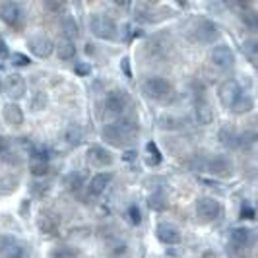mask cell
Here are the masks:
<instances>
[{"label": "cell", "instance_id": "cell-1", "mask_svg": "<svg viewBox=\"0 0 258 258\" xmlns=\"http://www.w3.org/2000/svg\"><path fill=\"white\" fill-rule=\"evenodd\" d=\"M101 136L115 148H126L138 138V122L132 118H118L111 124H105Z\"/></svg>", "mask_w": 258, "mask_h": 258}, {"label": "cell", "instance_id": "cell-2", "mask_svg": "<svg viewBox=\"0 0 258 258\" xmlns=\"http://www.w3.org/2000/svg\"><path fill=\"white\" fill-rule=\"evenodd\" d=\"M90 29L91 33L97 39H105V41H111V39L116 37L118 29H116V24L105 14H95L91 16L90 20Z\"/></svg>", "mask_w": 258, "mask_h": 258}, {"label": "cell", "instance_id": "cell-3", "mask_svg": "<svg viewBox=\"0 0 258 258\" xmlns=\"http://www.w3.org/2000/svg\"><path fill=\"white\" fill-rule=\"evenodd\" d=\"M218 37H220V31H218L216 24L210 22V20H200V22H196V24L190 27V31H188V39H190L192 43H214Z\"/></svg>", "mask_w": 258, "mask_h": 258}, {"label": "cell", "instance_id": "cell-4", "mask_svg": "<svg viewBox=\"0 0 258 258\" xmlns=\"http://www.w3.org/2000/svg\"><path fill=\"white\" fill-rule=\"evenodd\" d=\"M144 91L148 97L157 99V101H165L173 95V84L165 78H148L144 82Z\"/></svg>", "mask_w": 258, "mask_h": 258}, {"label": "cell", "instance_id": "cell-5", "mask_svg": "<svg viewBox=\"0 0 258 258\" xmlns=\"http://www.w3.org/2000/svg\"><path fill=\"white\" fill-rule=\"evenodd\" d=\"M221 212H223V206L214 198L206 196V198H200L196 202V218L200 221H206V223L216 221L221 216Z\"/></svg>", "mask_w": 258, "mask_h": 258}, {"label": "cell", "instance_id": "cell-6", "mask_svg": "<svg viewBox=\"0 0 258 258\" xmlns=\"http://www.w3.org/2000/svg\"><path fill=\"white\" fill-rule=\"evenodd\" d=\"M0 258H26V248L12 235H0Z\"/></svg>", "mask_w": 258, "mask_h": 258}, {"label": "cell", "instance_id": "cell-7", "mask_svg": "<svg viewBox=\"0 0 258 258\" xmlns=\"http://www.w3.org/2000/svg\"><path fill=\"white\" fill-rule=\"evenodd\" d=\"M27 49L39 58H49L54 52V43L45 35H33L27 39Z\"/></svg>", "mask_w": 258, "mask_h": 258}, {"label": "cell", "instance_id": "cell-8", "mask_svg": "<svg viewBox=\"0 0 258 258\" xmlns=\"http://www.w3.org/2000/svg\"><path fill=\"white\" fill-rule=\"evenodd\" d=\"M210 62L218 66L220 70H229L235 64V54L227 45H218V47H214V51L210 52Z\"/></svg>", "mask_w": 258, "mask_h": 258}, {"label": "cell", "instance_id": "cell-9", "mask_svg": "<svg viewBox=\"0 0 258 258\" xmlns=\"http://www.w3.org/2000/svg\"><path fill=\"white\" fill-rule=\"evenodd\" d=\"M0 20L6 24V26L20 27L22 20H24V12L20 8L18 2H4L0 6Z\"/></svg>", "mask_w": 258, "mask_h": 258}, {"label": "cell", "instance_id": "cell-10", "mask_svg": "<svg viewBox=\"0 0 258 258\" xmlns=\"http://www.w3.org/2000/svg\"><path fill=\"white\" fill-rule=\"evenodd\" d=\"M241 93H243V90H241L239 82H235V80H227V82H223V84L220 86V91H218L220 101L225 105V107H231L233 101H235Z\"/></svg>", "mask_w": 258, "mask_h": 258}, {"label": "cell", "instance_id": "cell-11", "mask_svg": "<svg viewBox=\"0 0 258 258\" xmlns=\"http://www.w3.org/2000/svg\"><path fill=\"white\" fill-rule=\"evenodd\" d=\"M103 105L109 115H120L126 109V95L122 91H109Z\"/></svg>", "mask_w": 258, "mask_h": 258}, {"label": "cell", "instance_id": "cell-12", "mask_svg": "<svg viewBox=\"0 0 258 258\" xmlns=\"http://www.w3.org/2000/svg\"><path fill=\"white\" fill-rule=\"evenodd\" d=\"M88 159H90L91 165L103 167V165H111L113 163V154L109 150L101 148V146L93 144V146H90V150H88Z\"/></svg>", "mask_w": 258, "mask_h": 258}, {"label": "cell", "instance_id": "cell-13", "mask_svg": "<svg viewBox=\"0 0 258 258\" xmlns=\"http://www.w3.org/2000/svg\"><path fill=\"white\" fill-rule=\"evenodd\" d=\"M4 88L8 91V95L12 99H20L26 95V82L20 74H10V76L4 80Z\"/></svg>", "mask_w": 258, "mask_h": 258}, {"label": "cell", "instance_id": "cell-14", "mask_svg": "<svg viewBox=\"0 0 258 258\" xmlns=\"http://www.w3.org/2000/svg\"><path fill=\"white\" fill-rule=\"evenodd\" d=\"M29 171L35 177H43L49 173V157L43 152H33L29 157Z\"/></svg>", "mask_w": 258, "mask_h": 258}, {"label": "cell", "instance_id": "cell-15", "mask_svg": "<svg viewBox=\"0 0 258 258\" xmlns=\"http://www.w3.org/2000/svg\"><path fill=\"white\" fill-rule=\"evenodd\" d=\"M208 171L218 177H227L231 173V159H227L225 155H216L208 161Z\"/></svg>", "mask_w": 258, "mask_h": 258}, {"label": "cell", "instance_id": "cell-16", "mask_svg": "<svg viewBox=\"0 0 258 258\" xmlns=\"http://www.w3.org/2000/svg\"><path fill=\"white\" fill-rule=\"evenodd\" d=\"M2 118L10 126H22L24 124V111L16 103H6L2 107Z\"/></svg>", "mask_w": 258, "mask_h": 258}, {"label": "cell", "instance_id": "cell-17", "mask_svg": "<svg viewBox=\"0 0 258 258\" xmlns=\"http://www.w3.org/2000/svg\"><path fill=\"white\" fill-rule=\"evenodd\" d=\"M58 225H60V220L52 214V212H43L41 216H39L37 220V227L41 233H45V235H51L58 229Z\"/></svg>", "mask_w": 258, "mask_h": 258}, {"label": "cell", "instance_id": "cell-18", "mask_svg": "<svg viewBox=\"0 0 258 258\" xmlns=\"http://www.w3.org/2000/svg\"><path fill=\"white\" fill-rule=\"evenodd\" d=\"M155 235H157L159 243H163V245H179L181 243V235L171 225H159Z\"/></svg>", "mask_w": 258, "mask_h": 258}, {"label": "cell", "instance_id": "cell-19", "mask_svg": "<svg viewBox=\"0 0 258 258\" xmlns=\"http://www.w3.org/2000/svg\"><path fill=\"white\" fill-rule=\"evenodd\" d=\"M54 51H56V54H58L60 60H72V58L76 56V47H74L72 39H68V37L60 39V41L56 43Z\"/></svg>", "mask_w": 258, "mask_h": 258}, {"label": "cell", "instance_id": "cell-20", "mask_svg": "<svg viewBox=\"0 0 258 258\" xmlns=\"http://www.w3.org/2000/svg\"><path fill=\"white\" fill-rule=\"evenodd\" d=\"M229 239H231L233 246H237V248H245V246L250 243V239H252V231H250L248 227H237V229H233L231 231Z\"/></svg>", "mask_w": 258, "mask_h": 258}, {"label": "cell", "instance_id": "cell-21", "mask_svg": "<svg viewBox=\"0 0 258 258\" xmlns=\"http://www.w3.org/2000/svg\"><path fill=\"white\" fill-rule=\"evenodd\" d=\"M194 118H196V122L198 124H202V126H206L210 124L212 120H214V111H212V107L204 101H200V103H196V109H194Z\"/></svg>", "mask_w": 258, "mask_h": 258}, {"label": "cell", "instance_id": "cell-22", "mask_svg": "<svg viewBox=\"0 0 258 258\" xmlns=\"http://www.w3.org/2000/svg\"><path fill=\"white\" fill-rule=\"evenodd\" d=\"M111 179H113L111 173H97L90 181V192L93 194V196H99V194L107 188V184L111 182Z\"/></svg>", "mask_w": 258, "mask_h": 258}, {"label": "cell", "instance_id": "cell-23", "mask_svg": "<svg viewBox=\"0 0 258 258\" xmlns=\"http://www.w3.org/2000/svg\"><path fill=\"white\" fill-rule=\"evenodd\" d=\"M254 107V101H252V97L250 95H245V93H241L231 105V111L233 113H237V115H245L248 113L250 109Z\"/></svg>", "mask_w": 258, "mask_h": 258}, {"label": "cell", "instance_id": "cell-24", "mask_svg": "<svg viewBox=\"0 0 258 258\" xmlns=\"http://www.w3.org/2000/svg\"><path fill=\"white\" fill-rule=\"evenodd\" d=\"M220 140L227 148H239L241 146V134H237L235 130H227V128H221L220 130Z\"/></svg>", "mask_w": 258, "mask_h": 258}, {"label": "cell", "instance_id": "cell-25", "mask_svg": "<svg viewBox=\"0 0 258 258\" xmlns=\"http://www.w3.org/2000/svg\"><path fill=\"white\" fill-rule=\"evenodd\" d=\"M62 33H64V37L72 39V41L78 37V24L72 16H66L62 20Z\"/></svg>", "mask_w": 258, "mask_h": 258}, {"label": "cell", "instance_id": "cell-26", "mask_svg": "<svg viewBox=\"0 0 258 258\" xmlns=\"http://www.w3.org/2000/svg\"><path fill=\"white\" fill-rule=\"evenodd\" d=\"M76 256V250L70 248L68 245H56L51 248L49 258H74Z\"/></svg>", "mask_w": 258, "mask_h": 258}, {"label": "cell", "instance_id": "cell-27", "mask_svg": "<svg viewBox=\"0 0 258 258\" xmlns=\"http://www.w3.org/2000/svg\"><path fill=\"white\" fill-rule=\"evenodd\" d=\"M64 136H66V142L70 144V146H78V144L82 142V128L76 126V124H72V126H68Z\"/></svg>", "mask_w": 258, "mask_h": 258}, {"label": "cell", "instance_id": "cell-28", "mask_svg": "<svg viewBox=\"0 0 258 258\" xmlns=\"http://www.w3.org/2000/svg\"><path fill=\"white\" fill-rule=\"evenodd\" d=\"M148 204H150V208H152V210H155V212H163V210H165V206H167L165 196H163L161 192L152 194V196H150V200H148Z\"/></svg>", "mask_w": 258, "mask_h": 258}, {"label": "cell", "instance_id": "cell-29", "mask_svg": "<svg viewBox=\"0 0 258 258\" xmlns=\"http://www.w3.org/2000/svg\"><path fill=\"white\" fill-rule=\"evenodd\" d=\"M84 173H70L68 177H66V184H68V188L70 190H78V188H82V184H84Z\"/></svg>", "mask_w": 258, "mask_h": 258}, {"label": "cell", "instance_id": "cell-30", "mask_svg": "<svg viewBox=\"0 0 258 258\" xmlns=\"http://www.w3.org/2000/svg\"><path fill=\"white\" fill-rule=\"evenodd\" d=\"M45 107H47V95L43 91H37L33 95V99H31V109L33 111H43Z\"/></svg>", "mask_w": 258, "mask_h": 258}, {"label": "cell", "instance_id": "cell-31", "mask_svg": "<svg viewBox=\"0 0 258 258\" xmlns=\"http://www.w3.org/2000/svg\"><path fill=\"white\" fill-rule=\"evenodd\" d=\"M146 150H148V154H150V165H159V163H161V154H159L157 146H155L154 142H148Z\"/></svg>", "mask_w": 258, "mask_h": 258}, {"label": "cell", "instance_id": "cell-32", "mask_svg": "<svg viewBox=\"0 0 258 258\" xmlns=\"http://www.w3.org/2000/svg\"><path fill=\"white\" fill-rule=\"evenodd\" d=\"M43 2L51 12H62L66 6V0H43Z\"/></svg>", "mask_w": 258, "mask_h": 258}, {"label": "cell", "instance_id": "cell-33", "mask_svg": "<svg viewBox=\"0 0 258 258\" xmlns=\"http://www.w3.org/2000/svg\"><path fill=\"white\" fill-rule=\"evenodd\" d=\"M128 220L132 225H138L142 221V214H140V208L138 206H130L128 208Z\"/></svg>", "mask_w": 258, "mask_h": 258}, {"label": "cell", "instance_id": "cell-34", "mask_svg": "<svg viewBox=\"0 0 258 258\" xmlns=\"http://www.w3.org/2000/svg\"><path fill=\"white\" fill-rule=\"evenodd\" d=\"M254 218H256L254 208L250 206V204H243V208H241V220H254Z\"/></svg>", "mask_w": 258, "mask_h": 258}, {"label": "cell", "instance_id": "cell-35", "mask_svg": "<svg viewBox=\"0 0 258 258\" xmlns=\"http://www.w3.org/2000/svg\"><path fill=\"white\" fill-rule=\"evenodd\" d=\"M8 154H12V144L0 136V157H8Z\"/></svg>", "mask_w": 258, "mask_h": 258}, {"label": "cell", "instance_id": "cell-36", "mask_svg": "<svg viewBox=\"0 0 258 258\" xmlns=\"http://www.w3.org/2000/svg\"><path fill=\"white\" fill-rule=\"evenodd\" d=\"M10 58H12V64H16V66H26V64H29V58H27V56H24L22 52H14Z\"/></svg>", "mask_w": 258, "mask_h": 258}, {"label": "cell", "instance_id": "cell-37", "mask_svg": "<svg viewBox=\"0 0 258 258\" xmlns=\"http://www.w3.org/2000/svg\"><path fill=\"white\" fill-rule=\"evenodd\" d=\"M245 51L248 52V60L254 64V62H256V43H254V41H250V43L245 47Z\"/></svg>", "mask_w": 258, "mask_h": 258}, {"label": "cell", "instance_id": "cell-38", "mask_svg": "<svg viewBox=\"0 0 258 258\" xmlns=\"http://www.w3.org/2000/svg\"><path fill=\"white\" fill-rule=\"evenodd\" d=\"M223 2L235 10H246V0H223Z\"/></svg>", "mask_w": 258, "mask_h": 258}, {"label": "cell", "instance_id": "cell-39", "mask_svg": "<svg viewBox=\"0 0 258 258\" xmlns=\"http://www.w3.org/2000/svg\"><path fill=\"white\" fill-rule=\"evenodd\" d=\"M90 72H91V66L86 64V62H82V64L76 66V74H78V76H88Z\"/></svg>", "mask_w": 258, "mask_h": 258}, {"label": "cell", "instance_id": "cell-40", "mask_svg": "<svg viewBox=\"0 0 258 258\" xmlns=\"http://www.w3.org/2000/svg\"><path fill=\"white\" fill-rule=\"evenodd\" d=\"M120 66H122V72H124V76H126V78L132 76V70H130V60H128V58H122Z\"/></svg>", "mask_w": 258, "mask_h": 258}, {"label": "cell", "instance_id": "cell-41", "mask_svg": "<svg viewBox=\"0 0 258 258\" xmlns=\"http://www.w3.org/2000/svg\"><path fill=\"white\" fill-rule=\"evenodd\" d=\"M122 157L126 159V161H132V159H136V150H128V152H124Z\"/></svg>", "mask_w": 258, "mask_h": 258}, {"label": "cell", "instance_id": "cell-42", "mask_svg": "<svg viewBox=\"0 0 258 258\" xmlns=\"http://www.w3.org/2000/svg\"><path fill=\"white\" fill-rule=\"evenodd\" d=\"M0 54H2V56H6V54H8V47H6V43H4L2 39H0Z\"/></svg>", "mask_w": 258, "mask_h": 258}, {"label": "cell", "instance_id": "cell-43", "mask_svg": "<svg viewBox=\"0 0 258 258\" xmlns=\"http://www.w3.org/2000/svg\"><path fill=\"white\" fill-rule=\"evenodd\" d=\"M116 4H122V6H124V4H126V2H128V0H115Z\"/></svg>", "mask_w": 258, "mask_h": 258}, {"label": "cell", "instance_id": "cell-44", "mask_svg": "<svg viewBox=\"0 0 258 258\" xmlns=\"http://www.w3.org/2000/svg\"><path fill=\"white\" fill-rule=\"evenodd\" d=\"M0 90H2V82H0Z\"/></svg>", "mask_w": 258, "mask_h": 258}]
</instances>
